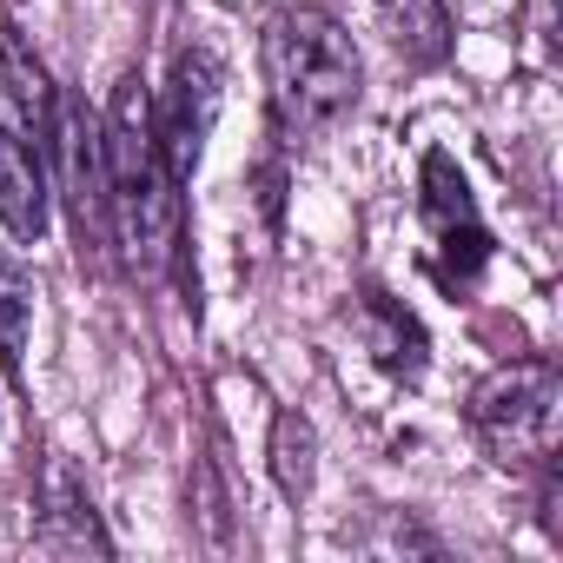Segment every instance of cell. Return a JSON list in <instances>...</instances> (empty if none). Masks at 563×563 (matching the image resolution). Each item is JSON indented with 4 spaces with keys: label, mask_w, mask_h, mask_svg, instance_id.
<instances>
[{
    "label": "cell",
    "mask_w": 563,
    "mask_h": 563,
    "mask_svg": "<svg viewBox=\"0 0 563 563\" xmlns=\"http://www.w3.org/2000/svg\"><path fill=\"white\" fill-rule=\"evenodd\" d=\"M272 471H278V490L286 497L312 490V424L292 411H278V424H272Z\"/></svg>",
    "instance_id": "obj_10"
},
{
    "label": "cell",
    "mask_w": 563,
    "mask_h": 563,
    "mask_svg": "<svg viewBox=\"0 0 563 563\" xmlns=\"http://www.w3.org/2000/svg\"><path fill=\"white\" fill-rule=\"evenodd\" d=\"M100 153H107V212H113V232L126 245L133 265L159 272L179 245V199H173V166L159 153V126H153V100H146V80L126 74L113 107H107V126H100Z\"/></svg>",
    "instance_id": "obj_1"
},
{
    "label": "cell",
    "mask_w": 563,
    "mask_h": 563,
    "mask_svg": "<svg viewBox=\"0 0 563 563\" xmlns=\"http://www.w3.org/2000/svg\"><path fill=\"white\" fill-rule=\"evenodd\" d=\"M0 225L27 245L47 232V173L14 133H0Z\"/></svg>",
    "instance_id": "obj_7"
},
{
    "label": "cell",
    "mask_w": 563,
    "mask_h": 563,
    "mask_svg": "<svg viewBox=\"0 0 563 563\" xmlns=\"http://www.w3.org/2000/svg\"><path fill=\"white\" fill-rule=\"evenodd\" d=\"M0 67H8V80H14L21 113H27L34 126H47V120H54V87H47L41 60H27V47H21V34H14V27H0Z\"/></svg>",
    "instance_id": "obj_11"
},
{
    "label": "cell",
    "mask_w": 563,
    "mask_h": 563,
    "mask_svg": "<svg viewBox=\"0 0 563 563\" xmlns=\"http://www.w3.org/2000/svg\"><path fill=\"white\" fill-rule=\"evenodd\" d=\"M358 80H365L358 47L332 14L286 8L265 27V93H272V120L286 140H312L339 126L358 100Z\"/></svg>",
    "instance_id": "obj_2"
},
{
    "label": "cell",
    "mask_w": 563,
    "mask_h": 563,
    "mask_svg": "<svg viewBox=\"0 0 563 563\" xmlns=\"http://www.w3.org/2000/svg\"><path fill=\"white\" fill-rule=\"evenodd\" d=\"M556 424H563V385L543 358H517L497 365L477 391H471V431L484 438V451L510 471H550L556 457Z\"/></svg>",
    "instance_id": "obj_3"
},
{
    "label": "cell",
    "mask_w": 563,
    "mask_h": 563,
    "mask_svg": "<svg viewBox=\"0 0 563 563\" xmlns=\"http://www.w3.org/2000/svg\"><path fill=\"white\" fill-rule=\"evenodd\" d=\"M60 153H67V199H74V225H80V245L93 239V245H107V232H113V212H107V153H100V133L80 120V113H67L60 120Z\"/></svg>",
    "instance_id": "obj_6"
},
{
    "label": "cell",
    "mask_w": 563,
    "mask_h": 563,
    "mask_svg": "<svg viewBox=\"0 0 563 563\" xmlns=\"http://www.w3.org/2000/svg\"><path fill=\"white\" fill-rule=\"evenodd\" d=\"M219 120V67L206 54H186L179 74H173V93L166 107H153V126H159V153L173 166V179H186L206 153V133Z\"/></svg>",
    "instance_id": "obj_4"
},
{
    "label": "cell",
    "mask_w": 563,
    "mask_h": 563,
    "mask_svg": "<svg viewBox=\"0 0 563 563\" xmlns=\"http://www.w3.org/2000/svg\"><path fill=\"white\" fill-rule=\"evenodd\" d=\"M378 8V27H385V41L405 54V60H418V67H438L444 54H451V8L444 0H372Z\"/></svg>",
    "instance_id": "obj_8"
},
{
    "label": "cell",
    "mask_w": 563,
    "mask_h": 563,
    "mask_svg": "<svg viewBox=\"0 0 563 563\" xmlns=\"http://www.w3.org/2000/svg\"><path fill=\"white\" fill-rule=\"evenodd\" d=\"M424 212H431V232H438L444 258L471 272V265L484 258V225H477V206H471L464 173H457L444 153H431V159H424Z\"/></svg>",
    "instance_id": "obj_5"
},
{
    "label": "cell",
    "mask_w": 563,
    "mask_h": 563,
    "mask_svg": "<svg viewBox=\"0 0 563 563\" xmlns=\"http://www.w3.org/2000/svg\"><path fill=\"white\" fill-rule=\"evenodd\" d=\"M27 325H34V292H27V278H21V265L0 252V365H21V352H27Z\"/></svg>",
    "instance_id": "obj_9"
}]
</instances>
